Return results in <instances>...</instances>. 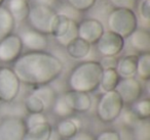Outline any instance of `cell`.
Instances as JSON below:
<instances>
[{"instance_id":"26","label":"cell","mask_w":150,"mask_h":140,"mask_svg":"<svg viewBox=\"0 0 150 140\" xmlns=\"http://www.w3.org/2000/svg\"><path fill=\"white\" fill-rule=\"evenodd\" d=\"M52 109L57 117L62 118V119H67L68 117H71V116L73 115V113H74V111L70 108V106L67 104V102L65 101L63 95L57 97L54 104H52Z\"/></svg>"},{"instance_id":"4","label":"cell","mask_w":150,"mask_h":140,"mask_svg":"<svg viewBox=\"0 0 150 140\" xmlns=\"http://www.w3.org/2000/svg\"><path fill=\"white\" fill-rule=\"evenodd\" d=\"M123 106L125 104L115 90L104 92L97 104V117L103 123H112L120 117Z\"/></svg>"},{"instance_id":"7","label":"cell","mask_w":150,"mask_h":140,"mask_svg":"<svg viewBox=\"0 0 150 140\" xmlns=\"http://www.w3.org/2000/svg\"><path fill=\"white\" fill-rule=\"evenodd\" d=\"M27 132L24 119L7 116L0 121V140H23Z\"/></svg>"},{"instance_id":"27","label":"cell","mask_w":150,"mask_h":140,"mask_svg":"<svg viewBox=\"0 0 150 140\" xmlns=\"http://www.w3.org/2000/svg\"><path fill=\"white\" fill-rule=\"evenodd\" d=\"M24 107L25 111L29 113H39L45 111L42 101L33 93L29 94L24 100Z\"/></svg>"},{"instance_id":"22","label":"cell","mask_w":150,"mask_h":140,"mask_svg":"<svg viewBox=\"0 0 150 140\" xmlns=\"http://www.w3.org/2000/svg\"><path fill=\"white\" fill-rule=\"evenodd\" d=\"M119 80H120V77L118 76L115 69L103 70L102 78H101L100 86L99 87H101V89L104 92L115 90V87L118 84Z\"/></svg>"},{"instance_id":"6","label":"cell","mask_w":150,"mask_h":140,"mask_svg":"<svg viewBox=\"0 0 150 140\" xmlns=\"http://www.w3.org/2000/svg\"><path fill=\"white\" fill-rule=\"evenodd\" d=\"M21 90V82L13 69L0 68V102L11 103L18 97Z\"/></svg>"},{"instance_id":"12","label":"cell","mask_w":150,"mask_h":140,"mask_svg":"<svg viewBox=\"0 0 150 140\" xmlns=\"http://www.w3.org/2000/svg\"><path fill=\"white\" fill-rule=\"evenodd\" d=\"M21 38L23 47H26L30 51H45L48 45V40L46 35L41 34L33 29L26 30L22 32Z\"/></svg>"},{"instance_id":"3","label":"cell","mask_w":150,"mask_h":140,"mask_svg":"<svg viewBox=\"0 0 150 140\" xmlns=\"http://www.w3.org/2000/svg\"><path fill=\"white\" fill-rule=\"evenodd\" d=\"M107 25L109 31L125 39L138 28V19L135 11L132 9L114 8L109 13Z\"/></svg>"},{"instance_id":"5","label":"cell","mask_w":150,"mask_h":140,"mask_svg":"<svg viewBox=\"0 0 150 140\" xmlns=\"http://www.w3.org/2000/svg\"><path fill=\"white\" fill-rule=\"evenodd\" d=\"M57 11L52 7L35 4L30 8L28 21L32 29L44 35H50Z\"/></svg>"},{"instance_id":"11","label":"cell","mask_w":150,"mask_h":140,"mask_svg":"<svg viewBox=\"0 0 150 140\" xmlns=\"http://www.w3.org/2000/svg\"><path fill=\"white\" fill-rule=\"evenodd\" d=\"M104 31L103 24L96 19H84L78 24V38L91 45L98 42Z\"/></svg>"},{"instance_id":"32","label":"cell","mask_w":150,"mask_h":140,"mask_svg":"<svg viewBox=\"0 0 150 140\" xmlns=\"http://www.w3.org/2000/svg\"><path fill=\"white\" fill-rule=\"evenodd\" d=\"M115 8H127L134 10L138 4V0H109Z\"/></svg>"},{"instance_id":"35","label":"cell","mask_w":150,"mask_h":140,"mask_svg":"<svg viewBox=\"0 0 150 140\" xmlns=\"http://www.w3.org/2000/svg\"><path fill=\"white\" fill-rule=\"evenodd\" d=\"M117 58L115 56H102L101 58L100 64L102 66L103 70H107V69H115L117 64Z\"/></svg>"},{"instance_id":"8","label":"cell","mask_w":150,"mask_h":140,"mask_svg":"<svg viewBox=\"0 0 150 140\" xmlns=\"http://www.w3.org/2000/svg\"><path fill=\"white\" fill-rule=\"evenodd\" d=\"M115 91L120 96L123 104L131 105L141 98L143 94V86L135 77L120 78L118 84L115 87Z\"/></svg>"},{"instance_id":"9","label":"cell","mask_w":150,"mask_h":140,"mask_svg":"<svg viewBox=\"0 0 150 140\" xmlns=\"http://www.w3.org/2000/svg\"><path fill=\"white\" fill-rule=\"evenodd\" d=\"M97 50L102 56H116L125 47V39L111 31H104L96 43Z\"/></svg>"},{"instance_id":"25","label":"cell","mask_w":150,"mask_h":140,"mask_svg":"<svg viewBox=\"0 0 150 140\" xmlns=\"http://www.w3.org/2000/svg\"><path fill=\"white\" fill-rule=\"evenodd\" d=\"M138 75L141 80L148 81L150 79V53H142L138 56L137 60V71Z\"/></svg>"},{"instance_id":"34","label":"cell","mask_w":150,"mask_h":140,"mask_svg":"<svg viewBox=\"0 0 150 140\" xmlns=\"http://www.w3.org/2000/svg\"><path fill=\"white\" fill-rule=\"evenodd\" d=\"M95 140H121L120 134L114 130H105L97 135Z\"/></svg>"},{"instance_id":"23","label":"cell","mask_w":150,"mask_h":140,"mask_svg":"<svg viewBox=\"0 0 150 140\" xmlns=\"http://www.w3.org/2000/svg\"><path fill=\"white\" fill-rule=\"evenodd\" d=\"M131 113L139 121H145L150 117V100L148 98L139 99L131 104Z\"/></svg>"},{"instance_id":"37","label":"cell","mask_w":150,"mask_h":140,"mask_svg":"<svg viewBox=\"0 0 150 140\" xmlns=\"http://www.w3.org/2000/svg\"><path fill=\"white\" fill-rule=\"evenodd\" d=\"M36 4L39 5H44V6L52 7V5L56 3V0H34Z\"/></svg>"},{"instance_id":"15","label":"cell","mask_w":150,"mask_h":140,"mask_svg":"<svg viewBox=\"0 0 150 140\" xmlns=\"http://www.w3.org/2000/svg\"><path fill=\"white\" fill-rule=\"evenodd\" d=\"M7 10L13 18L16 24L24 23L28 19L30 11V0H8Z\"/></svg>"},{"instance_id":"17","label":"cell","mask_w":150,"mask_h":140,"mask_svg":"<svg viewBox=\"0 0 150 140\" xmlns=\"http://www.w3.org/2000/svg\"><path fill=\"white\" fill-rule=\"evenodd\" d=\"M92 45L80 38H75L66 46V51L69 56L74 60H81L88 56Z\"/></svg>"},{"instance_id":"31","label":"cell","mask_w":150,"mask_h":140,"mask_svg":"<svg viewBox=\"0 0 150 140\" xmlns=\"http://www.w3.org/2000/svg\"><path fill=\"white\" fill-rule=\"evenodd\" d=\"M139 15L143 22L149 23L150 21V0H142L138 6Z\"/></svg>"},{"instance_id":"19","label":"cell","mask_w":150,"mask_h":140,"mask_svg":"<svg viewBox=\"0 0 150 140\" xmlns=\"http://www.w3.org/2000/svg\"><path fill=\"white\" fill-rule=\"evenodd\" d=\"M16 22L5 6H0V42L13 34Z\"/></svg>"},{"instance_id":"16","label":"cell","mask_w":150,"mask_h":140,"mask_svg":"<svg viewBox=\"0 0 150 140\" xmlns=\"http://www.w3.org/2000/svg\"><path fill=\"white\" fill-rule=\"evenodd\" d=\"M137 60L138 56L134 54L125 55L117 60L116 70L117 74L120 78H132L135 77L137 71Z\"/></svg>"},{"instance_id":"30","label":"cell","mask_w":150,"mask_h":140,"mask_svg":"<svg viewBox=\"0 0 150 140\" xmlns=\"http://www.w3.org/2000/svg\"><path fill=\"white\" fill-rule=\"evenodd\" d=\"M25 121V124H26V127L27 129L29 128H32V127H35L37 125H40V124H43V123H46L47 119H46L45 115L43 113H29Z\"/></svg>"},{"instance_id":"38","label":"cell","mask_w":150,"mask_h":140,"mask_svg":"<svg viewBox=\"0 0 150 140\" xmlns=\"http://www.w3.org/2000/svg\"><path fill=\"white\" fill-rule=\"evenodd\" d=\"M5 0H0V6H2V4H3V2H4Z\"/></svg>"},{"instance_id":"33","label":"cell","mask_w":150,"mask_h":140,"mask_svg":"<svg viewBox=\"0 0 150 140\" xmlns=\"http://www.w3.org/2000/svg\"><path fill=\"white\" fill-rule=\"evenodd\" d=\"M57 13L65 15V17H67L69 20H72V21H75V22H77V18H78V15H79V11H77L76 9L73 8V7H71L69 4L64 5L62 8L59 9V11Z\"/></svg>"},{"instance_id":"18","label":"cell","mask_w":150,"mask_h":140,"mask_svg":"<svg viewBox=\"0 0 150 140\" xmlns=\"http://www.w3.org/2000/svg\"><path fill=\"white\" fill-rule=\"evenodd\" d=\"M54 132L52 126L48 122L27 129L23 140H50Z\"/></svg>"},{"instance_id":"13","label":"cell","mask_w":150,"mask_h":140,"mask_svg":"<svg viewBox=\"0 0 150 140\" xmlns=\"http://www.w3.org/2000/svg\"><path fill=\"white\" fill-rule=\"evenodd\" d=\"M63 97L74 113H86L92 106V98L88 93L69 90L63 94Z\"/></svg>"},{"instance_id":"21","label":"cell","mask_w":150,"mask_h":140,"mask_svg":"<svg viewBox=\"0 0 150 140\" xmlns=\"http://www.w3.org/2000/svg\"><path fill=\"white\" fill-rule=\"evenodd\" d=\"M32 93H33L34 95H36V96L42 101L45 109L52 108L54 100H56V98L58 97L56 94V91H54V88L50 87V85H43V86L36 87Z\"/></svg>"},{"instance_id":"2","label":"cell","mask_w":150,"mask_h":140,"mask_svg":"<svg viewBox=\"0 0 150 140\" xmlns=\"http://www.w3.org/2000/svg\"><path fill=\"white\" fill-rule=\"evenodd\" d=\"M103 69L96 60H86L73 68L68 78L70 90L83 93L94 92L100 86Z\"/></svg>"},{"instance_id":"24","label":"cell","mask_w":150,"mask_h":140,"mask_svg":"<svg viewBox=\"0 0 150 140\" xmlns=\"http://www.w3.org/2000/svg\"><path fill=\"white\" fill-rule=\"evenodd\" d=\"M70 21L67 17L63 15H59L57 13L54 17V21L52 24V29H50V35L54 36L56 39L61 38L66 34L68 31L69 25H70Z\"/></svg>"},{"instance_id":"1","label":"cell","mask_w":150,"mask_h":140,"mask_svg":"<svg viewBox=\"0 0 150 140\" xmlns=\"http://www.w3.org/2000/svg\"><path fill=\"white\" fill-rule=\"evenodd\" d=\"M64 64L56 55L46 51H29L13 62V71L21 83L39 87L59 78Z\"/></svg>"},{"instance_id":"14","label":"cell","mask_w":150,"mask_h":140,"mask_svg":"<svg viewBox=\"0 0 150 140\" xmlns=\"http://www.w3.org/2000/svg\"><path fill=\"white\" fill-rule=\"evenodd\" d=\"M131 46L140 53L150 51V33L144 28H137L129 37Z\"/></svg>"},{"instance_id":"20","label":"cell","mask_w":150,"mask_h":140,"mask_svg":"<svg viewBox=\"0 0 150 140\" xmlns=\"http://www.w3.org/2000/svg\"><path fill=\"white\" fill-rule=\"evenodd\" d=\"M78 132V126L71 119H62L57 123L56 134L63 139H70Z\"/></svg>"},{"instance_id":"28","label":"cell","mask_w":150,"mask_h":140,"mask_svg":"<svg viewBox=\"0 0 150 140\" xmlns=\"http://www.w3.org/2000/svg\"><path fill=\"white\" fill-rule=\"evenodd\" d=\"M78 37V23L75 21H70V25H69L68 31L66 32L64 36H62L61 38H58L57 41L60 45L66 47L72 40H74L75 38Z\"/></svg>"},{"instance_id":"10","label":"cell","mask_w":150,"mask_h":140,"mask_svg":"<svg viewBox=\"0 0 150 140\" xmlns=\"http://www.w3.org/2000/svg\"><path fill=\"white\" fill-rule=\"evenodd\" d=\"M23 44L17 34H11L0 42V62L11 64L15 62L21 56Z\"/></svg>"},{"instance_id":"36","label":"cell","mask_w":150,"mask_h":140,"mask_svg":"<svg viewBox=\"0 0 150 140\" xmlns=\"http://www.w3.org/2000/svg\"><path fill=\"white\" fill-rule=\"evenodd\" d=\"M68 140H95V137L88 131H78Z\"/></svg>"},{"instance_id":"29","label":"cell","mask_w":150,"mask_h":140,"mask_svg":"<svg viewBox=\"0 0 150 140\" xmlns=\"http://www.w3.org/2000/svg\"><path fill=\"white\" fill-rule=\"evenodd\" d=\"M68 4L77 11H86L91 9L95 4L97 0H67Z\"/></svg>"}]
</instances>
